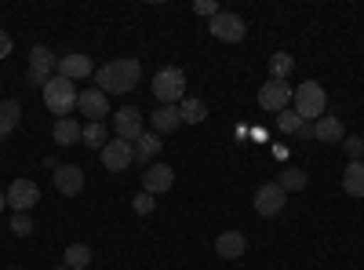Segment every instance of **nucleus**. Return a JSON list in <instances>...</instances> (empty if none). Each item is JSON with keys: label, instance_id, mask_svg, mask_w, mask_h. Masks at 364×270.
<instances>
[{"label": "nucleus", "instance_id": "nucleus-1", "mask_svg": "<svg viewBox=\"0 0 364 270\" xmlns=\"http://www.w3.org/2000/svg\"><path fill=\"white\" fill-rule=\"evenodd\" d=\"M139 81H142L139 58H113V63H102L95 70V84L106 95H124V92H132V88H139Z\"/></svg>", "mask_w": 364, "mask_h": 270}, {"label": "nucleus", "instance_id": "nucleus-2", "mask_svg": "<svg viewBox=\"0 0 364 270\" xmlns=\"http://www.w3.org/2000/svg\"><path fill=\"white\" fill-rule=\"evenodd\" d=\"M291 110L299 113V121H317V117H324L328 110V95H324V88L317 81H302L295 88V95H291Z\"/></svg>", "mask_w": 364, "mask_h": 270}, {"label": "nucleus", "instance_id": "nucleus-3", "mask_svg": "<svg viewBox=\"0 0 364 270\" xmlns=\"http://www.w3.org/2000/svg\"><path fill=\"white\" fill-rule=\"evenodd\" d=\"M77 88H73V81H66V77H51L48 84H44V106L58 117V121H63V117H70L73 110H77Z\"/></svg>", "mask_w": 364, "mask_h": 270}, {"label": "nucleus", "instance_id": "nucleus-4", "mask_svg": "<svg viewBox=\"0 0 364 270\" xmlns=\"http://www.w3.org/2000/svg\"><path fill=\"white\" fill-rule=\"evenodd\" d=\"M182 92H186V73L178 66H164L154 73V95L161 99V106H178Z\"/></svg>", "mask_w": 364, "mask_h": 270}, {"label": "nucleus", "instance_id": "nucleus-5", "mask_svg": "<svg viewBox=\"0 0 364 270\" xmlns=\"http://www.w3.org/2000/svg\"><path fill=\"white\" fill-rule=\"evenodd\" d=\"M55 66H58V55L48 44H37L33 51H29V73H26L29 88H41L44 92V84L55 77Z\"/></svg>", "mask_w": 364, "mask_h": 270}, {"label": "nucleus", "instance_id": "nucleus-6", "mask_svg": "<svg viewBox=\"0 0 364 270\" xmlns=\"http://www.w3.org/2000/svg\"><path fill=\"white\" fill-rule=\"evenodd\" d=\"M208 29H211V37L223 41V44H240V41H245V33H248L245 19H240L237 11H219L215 19H211Z\"/></svg>", "mask_w": 364, "mask_h": 270}, {"label": "nucleus", "instance_id": "nucleus-7", "mask_svg": "<svg viewBox=\"0 0 364 270\" xmlns=\"http://www.w3.org/2000/svg\"><path fill=\"white\" fill-rule=\"evenodd\" d=\"M255 212L262 216V219H273V216H281L284 212V204H288V194L277 187V179L273 183H262L259 190H255Z\"/></svg>", "mask_w": 364, "mask_h": 270}, {"label": "nucleus", "instance_id": "nucleus-8", "mask_svg": "<svg viewBox=\"0 0 364 270\" xmlns=\"http://www.w3.org/2000/svg\"><path fill=\"white\" fill-rule=\"evenodd\" d=\"M113 132H117V139H124V142H139L142 139V132H146V121H142V110H135V106H124V110H117L113 113Z\"/></svg>", "mask_w": 364, "mask_h": 270}, {"label": "nucleus", "instance_id": "nucleus-9", "mask_svg": "<svg viewBox=\"0 0 364 270\" xmlns=\"http://www.w3.org/2000/svg\"><path fill=\"white\" fill-rule=\"evenodd\" d=\"M291 95H295V88L288 81H266L259 88V106L269 110V113H281V110L291 106Z\"/></svg>", "mask_w": 364, "mask_h": 270}, {"label": "nucleus", "instance_id": "nucleus-10", "mask_svg": "<svg viewBox=\"0 0 364 270\" xmlns=\"http://www.w3.org/2000/svg\"><path fill=\"white\" fill-rule=\"evenodd\" d=\"M99 154H102V165H106L109 172H124V168L135 165V146L124 142V139H109Z\"/></svg>", "mask_w": 364, "mask_h": 270}, {"label": "nucleus", "instance_id": "nucleus-11", "mask_svg": "<svg viewBox=\"0 0 364 270\" xmlns=\"http://www.w3.org/2000/svg\"><path fill=\"white\" fill-rule=\"evenodd\" d=\"M171 187H175V168L171 165H157V161L146 165V172H142V190L146 194L157 197V194H168Z\"/></svg>", "mask_w": 364, "mask_h": 270}, {"label": "nucleus", "instance_id": "nucleus-12", "mask_svg": "<svg viewBox=\"0 0 364 270\" xmlns=\"http://www.w3.org/2000/svg\"><path fill=\"white\" fill-rule=\"evenodd\" d=\"M8 204L15 208V212H29L33 204H41V187L33 183V179H15V183L8 187Z\"/></svg>", "mask_w": 364, "mask_h": 270}, {"label": "nucleus", "instance_id": "nucleus-13", "mask_svg": "<svg viewBox=\"0 0 364 270\" xmlns=\"http://www.w3.org/2000/svg\"><path fill=\"white\" fill-rule=\"evenodd\" d=\"M77 110L87 117V121H99V117L109 113V95L99 92V88H80V95H77Z\"/></svg>", "mask_w": 364, "mask_h": 270}, {"label": "nucleus", "instance_id": "nucleus-14", "mask_svg": "<svg viewBox=\"0 0 364 270\" xmlns=\"http://www.w3.org/2000/svg\"><path fill=\"white\" fill-rule=\"evenodd\" d=\"M55 73L66 77V81H80V77H91V73H95V63H91V55L73 51V55H66V58H58Z\"/></svg>", "mask_w": 364, "mask_h": 270}, {"label": "nucleus", "instance_id": "nucleus-15", "mask_svg": "<svg viewBox=\"0 0 364 270\" xmlns=\"http://www.w3.org/2000/svg\"><path fill=\"white\" fill-rule=\"evenodd\" d=\"M55 190L66 194V197H77L84 190V168L77 165H58L55 168Z\"/></svg>", "mask_w": 364, "mask_h": 270}, {"label": "nucleus", "instance_id": "nucleus-16", "mask_svg": "<svg viewBox=\"0 0 364 270\" xmlns=\"http://www.w3.org/2000/svg\"><path fill=\"white\" fill-rule=\"evenodd\" d=\"M215 252L223 256V259H240L248 252V237L240 234V230H223L219 237H215Z\"/></svg>", "mask_w": 364, "mask_h": 270}, {"label": "nucleus", "instance_id": "nucleus-17", "mask_svg": "<svg viewBox=\"0 0 364 270\" xmlns=\"http://www.w3.org/2000/svg\"><path fill=\"white\" fill-rule=\"evenodd\" d=\"M314 139H321V142H343L346 128H343L339 117H317V121H314Z\"/></svg>", "mask_w": 364, "mask_h": 270}, {"label": "nucleus", "instance_id": "nucleus-18", "mask_svg": "<svg viewBox=\"0 0 364 270\" xmlns=\"http://www.w3.org/2000/svg\"><path fill=\"white\" fill-rule=\"evenodd\" d=\"M175 128H182V113H178V106H157V110H154V128H149V132L168 135V132H175Z\"/></svg>", "mask_w": 364, "mask_h": 270}, {"label": "nucleus", "instance_id": "nucleus-19", "mask_svg": "<svg viewBox=\"0 0 364 270\" xmlns=\"http://www.w3.org/2000/svg\"><path fill=\"white\" fill-rule=\"evenodd\" d=\"M22 121V103L18 99H4L0 103V139H8Z\"/></svg>", "mask_w": 364, "mask_h": 270}, {"label": "nucleus", "instance_id": "nucleus-20", "mask_svg": "<svg viewBox=\"0 0 364 270\" xmlns=\"http://www.w3.org/2000/svg\"><path fill=\"white\" fill-rule=\"evenodd\" d=\"M343 190H346L350 197H364V161H346Z\"/></svg>", "mask_w": 364, "mask_h": 270}, {"label": "nucleus", "instance_id": "nucleus-21", "mask_svg": "<svg viewBox=\"0 0 364 270\" xmlns=\"http://www.w3.org/2000/svg\"><path fill=\"white\" fill-rule=\"evenodd\" d=\"M161 150H164V142H161V135L157 132H142V139L135 142V161H142V165H149V161H154L157 154H161Z\"/></svg>", "mask_w": 364, "mask_h": 270}, {"label": "nucleus", "instance_id": "nucleus-22", "mask_svg": "<svg viewBox=\"0 0 364 270\" xmlns=\"http://www.w3.org/2000/svg\"><path fill=\"white\" fill-rule=\"evenodd\" d=\"M80 125L73 121V117H63V121H55V128H51V139H55V146H73V142H80Z\"/></svg>", "mask_w": 364, "mask_h": 270}, {"label": "nucleus", "instance_id": "nucleus-23", "mask_svg": "<svg viewBox=\"0 0 364 270\" xmlns=\"http://www.w3.org/2000/svg\"><path fill=\"white\" fill-rule=\"evenodd\" d=\"M295 70V58L288 51H273L269 55V81H288Z\"/></svg>", "mask_w": 364, "mask_h": 270}, {"label": "nucleus", "instance_id": "nucleus-24", "mask_svg": "<svg viewBox=\"0 0 364 270\" xmlns=\"http://www.w3.org/2000/svg\"><path fill=\"white\" fill-rule=\"evenodd\" d=\"M178 113H182V125H200L208 117V106H204V99H182Z\"/></svg>", "mask_w": 364, "mask_h": 270}, {"label": "nucleus", "instance_id": "nucleus-25", "mask_svg": "<svg viewBox=\"0 0 364 270\" xmlns=\"http://www.w3.org/2000/svg\"><path fill=\"white\" fill-rule=\"evenodd\" d=\"M306 183H310V175L302 172V168H284V172H281V179H277V187H281L284 194H291V190H302Z\"/></svg>", "mask_w": 364, "mask_h": 270}, {"label": "nucleus", "instance_id": "nucleus-26", "mask_svg": "<svg viewBox=\"0 0 364 270\" xmlns=\"http://www.w3.org/2000/svg\"><path fill=\"white\" fill-rule=\"evenodd\" d=\"M80 142H84V146H99V150H102V146L109 142V139H106V125H102V121H87V125H84V132H80Z\"/></svg>", "mask_w": 364, "mask_h": 270}, {"label": "nucleus", "instance_id": "nucleus-27", "mask_svg": "<svg viewBox=\"0 0 364 270\" xmlns=\"http://www.w3.org/2000/svg\"><path fill=\"white\" fill-rule=\"evenodd\" d=\"M63 263H66L70 270H87V266H91V249H87V245H70Z\"/></svg>", "mask_w": 364, "mask_h": 270}, {"label": "nucleus", "instance_id": "nucleus-28", "mask_svg": "<svg viewBox=\"0 0 364 270\" xmlns=\"http://www.w3.org/2000/svg\"><path fill=\"white\" fill-rule=\"evenodd\" d=\"M8 230H11V234H18V237L33 234V216H29V212H15V216H11V223H8Z\"/></svg>", "mask_w": 364, "mask_h": 270}, {"label": "nucleus", "instance_id": "nucleus-29", "mask_svg": "<svg viewBox=\"0 0 364 270\" xmlns=\"http://www.w3.org/2000/svg\"><path fill=\"white\" fill-rule=\"evenodd\" d=\"M343 150L350 161H364V135H346L343 139Z\"/></svg>", "mask_w": 364, "mask_h": 270}, {"label": "nucleus", "instance_id": "nucleus-30", "mask_svg": "<svg viewBox=\"0 0 364 270\" xmlns=\"http://www.w3.org/2000/svg\"><path fill=\"white\" fill-rule=\"evenodd\" d=\"M299 125H302V121H299V113H295L291 106L277 113V128H281V132H299Z\"/></svg>", "mask_w": 364, "mask_h": 270}, {"label": "nucleus", "instance_id": "nucleus-31", "mask_svg": "<svg viewBox=\"0 0 364 270\" xmlns=\"http://www.w3.org/2000/svg\"><path fill=\"white\" fill-rule=\"evenodd\" d=\"M132 208H135L139 216H149V212H154V194H146V190H142V194L132 201Z\"/></svg>", "mask_w": 364, "mask_h": 270}, {"label": "nucleus", "instance_id": "nucleus-32", "mask_svg": "<svg viewBox=\"0 0 364 270\" xmlns=\"http://www.w3.org/2000/svg\"><path fill=\"white\" fill-rule=\"evenodd\" d=\"M193 11H197V15H208V19H215V15H219V4H215V0H197Z\"/></svg>", "mask_w": 364, "mask_h": 270}, {"label": "nucleus", "instance_id": "nucleus-33", "mask_svg": "<svg viewBox=\"0 0 364 270\" xmlns=\"http://www.w3.org/2000/svg\"><path fill=\"white\" fill-rule=\"evenodd\" d=\"M15 51V41L8 37V29H0V58H8Z\"/></svg>", "mask_w": 364, "mask_h": 270}, {"label": "nucleus", "instance_id": "nucleus-34", "mask_svg": "<svg viewBox=\"0 0 364 270\" xmlns=\"http://www.w3.org/2000/svg\"><path fill=\"white\" fill-rule=\"evenodd\" d=\"M299 135H302V139H314V125L302 121V125H299Z\"/></svg>", "mask_w": 364, "mask_h": 270}, {"label": "nucleus", "instance_id": "nucleus-35", "mask_svg": "<svg viewBox=\"0 0 364 270\" xmlns=\"http://www.w3.org/2000/svg\"><path fill=\"white\" fill-rule=\"evenodd\" d=\"M4 208H8V194H4V190H0V212H4Z\"/></svg>", "mask_w": 364, "mask_h": 270}, {"label": "nucleus", "instance_id": "nucleus-36", "mask_svg": "<svg viewBox=\"0 0 364 270\" xmlns=\"http://www.w3.org/2000/svg\"><path fill=\"white\" fill-rule=\"evenodd\" d=\"M55 270H70V266H66V263H63V266H55Z\"/></svg>", "mask_w": 364, "mask_h": 270}]
</instances>
